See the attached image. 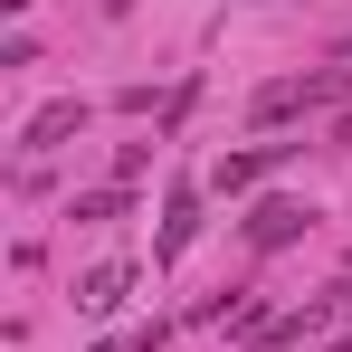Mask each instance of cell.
<instances>
[{
	"mask_svg": "<svg viewBox=\"0 0 352 352\" xmlns=\"http://www.w3.org/2000/svg\"><path fill=\"white\" fill-rule=\"evenodd\" d=\"M76 124H86V105H76V96H58V105H38V115L19 124V153H58V143L76 133Z\"/></svg>",
	"mask_w": 352,
	"mask_h": 352,
	"instance_id": "obj_1",
	"label": "cell"
},
{
	"mask_svg": "<svg viewBox=\"0 0 352 352\" xmlns=\"http://www.w3.org/2000/svg\"><path fill=\"white\" fill-rule=\"evenodd\" d=\"M124 295H133V267H124V257H105V267L76 276V305H86V314H115Z\"/></svg>",
	"mask_w": 352,
	"mask_h": 352,
	"instance_id": "obj_2",
	"label": "cell"
},
{
	"mask_svg": "<svg viewBox=\"0 0 352 352\" xmlns=\"http://www.w3.org/2000/svg\"><path fill=\"white\" fill-rule=\"evenodd\" d=\"M190 238H200V190H172V219H162V238H153V257L172 267V257L190 248Z\"/></svg>",
	"mask_w": 352,
	"mask_h": 352,
	"instance_id": "obj_3",
	"label": "cell"
},
{
	"mask_svg": "<svg viewBox=\"0 0 352 352\" xmlns=\"http://www.w3.org/2000/svg\"><path fill=\"white\" fill-rule=\"evenodd\" d=\"M295 229H305V210H295V200H257V219H248V248H286Z\"/></svg>",
	"mask_w": 352,
	"mask_h": 352,
	"instance_id": "obj_4",
	"label": "cell"
},
{
	"mask_svg": "<svg viewBox=\"0 0 352 352\" xmlns=\"http://www.w3.org/2000/svg\"><path fill=\"white\" fill-rule=\"evenodd\" d=\"M286 153H295V143H257V153H229V162H219L210 181H219V190H248V181L267 172V162H286Z\"/></svg>",
	"mask_w": 352,
	"mask_h": 352,
	"instance_id": "obj_5",
	"label": "cell"
},
{
	"mask_svg": "<svg viewBox=\"0 0 352 352\" xmlns=\"http://www.w3.org/2000/svg\"><path fill=\"white\" fill-rule=\"evenodd\" d=\"M67 219H76V229H105V219H124V181H115V190H76V200H67Z\"/></svg>",
	"mask_w": 352,
	"mask_h": 352,
	"instance_id": "obj_6",
	"label": "cell"
},
{
	"mask_svg": "<svg viewBox=\"0 0 352 352\" xmlns=\"http://www.w3.org/2000/svg\"><path fill=\"white\" fill-rule=\"evenodd\" d=\"M343 67H352V38H343Z\"/></svg>",
	"mask_w": 352,
	"mask_h": 352,
	"instance_id": "obj_7",
	"label": "cell"
}]
</instances>
